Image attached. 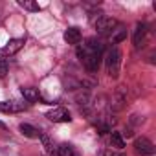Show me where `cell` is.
<instances>
[{
  "instance_id": "1",
  "label": "cell",
  "mask_w": 156,
  "mask_h": 156,
  "mask_svg": "<svg viewBox=\"0 0 156 156\" xmlns=\"http://www.w3.org/2000/svg\"><path fill=\"white\" fill-rule=\"evenodd\" d=\"M103 55H105V44L98 39H88L77 46V57L88 72H98Z\"/></svg>"
},
{
  "instance_id": "2",
  "label": "cell",
  "mask_w": 156,
  "mask_h": 156,
  "mask_svg": "<svg viewBox=\"0 0 156 156\" xmlns=\"http://www.w3.org/2000/svg\"><path fill=\"white\" fill-rule=\"evenodd\" d=\"M90 22L94 24V28L98 30V33H99V35H103V37H108V35L114 31V28L119 24L116 19L107 17V15H103L101 11L92 13V15H90Z\"/></svg>"
},
{
  "instance_id": "3",
  "label": "cell",
  "mask_w": 156,
  "mask_h": 156,
  "mask_svg": "<svg viewBox=\"0 0 156 156\" xmlns=\"http://www.w3.org/2000/svg\"><path fill=\"white\" fill-rule=\"evenodd\" d=\"M105 68H107V73L110 75V77H118V73H119V66H121V51L116 48V46H112L107 53H105Z\"/></svg>"
},
{
  "instance_id": "4",
  "label": "cell",
  "mask_w": 156,
  "mask_h": 156,
  "mask_svg": "<svg viewBox=\"0 0 156 156\" xmlns=\"http://www.w3.org/2000/svg\"><path fill=\"white\" fill-rule=\"evenodd\" d=\"M147 35H149V26L143 24V22H138L136 28H134V33H132V44H134L136 50H140V48L145 44Z\"/></svg>"
},
{
  "instance_id": "5",
  "label": "cell",
  "mask_w": 156,
  "mask_h": 156,
  "mask_svg": "<svg viewBox=\"0 0 156 156\" xmlns=\"http://www.w3.org/2000/svg\"><path fill=\"white\" fill-rule=\"evenodd\" d=\"M46 118H48L50 121H53V123H70V121H72V116H70V112H68L64 107H55V108H51L50 112H46Z\"/></svg>"
},
{
  "instance_id": "6",
  "label": "cell",
  "mask_w": 156,
  "mask_h": 156,
  "mask_svg": "<svg viewBox=\"0 0 156 156\" xmlns=\"http://www.w3.org/2000/svg\"><path fill=\"white\" fill-rule=\"evenodd\" d=\"M28 110V103H20V101H0V112L4 114H19Z\"/></svg>"
},
{
  "instance_id": "7",
  "label": "cell",
  "mask_w": 156,
  "mask_h": 156,
  "mask_svg": "<svg viewBox=\"0 0 156 156\" xmlns=\"http://www.w3.org/2000/svg\"><path fill=\"white\" fill-rule=\"evenodd\" d=\"M134 149H136V152L138 154H141V156H149V154H152L154 152V145H152V141L151 140H147V138H138L136 141H134Z\"/></svg>"
},
{
  "instance_id": "8",
  "label": "cell",
  "mask_w": 156,
  "mask_h": 156,
  "mask_svg": "<svg viewBox=\"0 0 156 156\" xmlns=\"http://www.w3.org/2000/svg\"><path fill=\"white\" fill-rule=\"evenodd\" d=\"M81 39H83V35H81L79 28H75V26H72V28H68V30L64 31V41H66L68 44H79Z\"/></svg>"
},
{
  "instance_id": "9",
  "label": "cell",
  "mask_w": 156,
  "mask_h": 156,
  "mask_svg": "<svg viewBox=\"0 0 156 156\" xmlns=\"http://www.w3.org/2000/svg\"><path fill=\"white\" fill-rule=\"evenodd\" d=\"M108 37H110L112 44H119L121 41H125V39H127V28H125L123 24H118V26L114 28V31H112Z\"/></svg>"
},
{
  "instance_id": "10",
  "label": "cell",
  "mask_w": 156,
  "mask_h": 156,
  "mask_svg": "<svg viewBox=\"0 0 156 156\" xmlns=\"http://www.w3.org/2000/svg\"><path fill=\"white\" fill-rule=\"evenodd\" d=\"M22 46H24V39H11V41L2 48V53H6V55H8V53L13 55V53H17Z\"/></svg>"
},
{
  "instance_id": "11",
  "label": "cell",
  "mask_w": 156,
  "mask_h": 156,
  "mask_svg": "<svg viewBox=\"0 0 156 156\" xmlns=\"http://www.w3.org/2000/svg\"><path fill=\"white\" fill-rule=\"evenodd\" d=\"M22 96H24V99H26L28 103H35V101L41 99L39 88H35V87H24V88H22Z\"/></svg>"
},
{
  "instance_id": "12",
  "label": "cell",
  "mask_w": 156,
  "mask_h": 156,
  "mask_svg": "<svg viewBox=\"0 0 156 156\" xmlns=\"http://www.w3.org/2000/svg\"><path fill=\"white\" fill-rule=\"evenodd\" d=\"M108 143L112 145V149H118V151H121V149L125 147V140L121 138L119 132H110V136H108Z\"/></svg>"
},
{
  "instance_id": "13",
  "label": "cell",
  "mask_w": 156,
  "mask_h": 156,
  "mask_svg": "<svg viewBox=\"0 0 156 156\" xmlns=\"http://www.w3.org/2000/svg\"><path fill=\"white\" fill-rule=\"evenodd\" d=\"M19 129H20V132H22L24 136H28V138H39V136H41V132H39L33 125H30V123H20Z\"/></svg>"
},
{
  "instance_id": "14",
  "label": "cell",
  "mask_w": 156,
  "mask_h": 156,
  "mask_svg": "<svg viewBox=\"0 0 156 156\" xmlns=\"http://www.w3.org/2000/svg\"><path fill=\"white\" fill-rule=\"evenodd\" d=\"M57 154H59V156H79V154L72 149V145H68V143L59 145V147H57Z\"/></svg>"
},
{
  "instance_id": "15",
  "label": "cell",
  "mask_w": 156,
  "mask_h": 156,
  "mask_svg": "<svg viewBox=\"0 0 156 156\" xmlns=\"http://www.w3.org/2000/svg\"><path fill=\"white\" fill-rule=\"evenodd\" d=\"M19 6L20 8H24V9H28V11H41V6L39 4H35V2H24V0H19Z\"/></svg>"
},
{
  "instance_id": "16",
  "label": "cell",
  "mask_w": 156,
  "mask_h": 156,
  "mask_svg": "<svg viewBox=\"0 0 156 156\" xmlns=\"http://www.w3.org/2000/svg\"><path fill=\"white\" fill-rule=\"evenodd\" d=\"M8 73V62L6 59H0V77H4Z\"/></svg>"
},
{
  "instance_id": "17",
  "label": "cell",
  "mask_w": 156,
  "mask_h": 156,
  "mask_svg": "<svg viewBox=\"0 0 156 156\" xmlns=\"http://www.w3.org/2000/svg\"><path fill=\"white\" fill-rule=\"evenodd\" d=\"M103 156H123L121 152H118V151H112V149H107L105 152H103Z\"/></svg>"
},
{
  "instance_id": "18",
  "label": "cell",
  "mask_w": 156,
  "mask_h": 156,
  "mask_svg": "<svg viewBox=\"0 0 156 156\" xmlns=\"http://www.w3.org/2000/svg\"><path fill=\"white\" fill-rule=\"evenodd\" d=\"M0 129H8V127H6V123H4V121H0Z\"/></svg>"
}]
</instances>
